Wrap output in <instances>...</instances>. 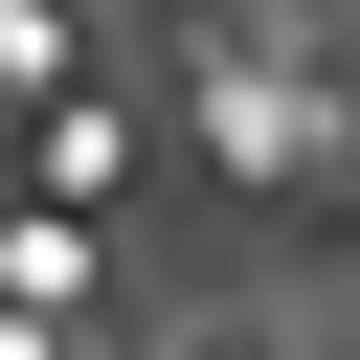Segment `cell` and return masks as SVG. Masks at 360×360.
<instances>
[{
  "label": "cell",
  "mask_w": 360,
  "mask_h": 360,
  "mask_svg": "<svg viewBox=\"0 0 360 360\" xmlns=\"http://www.w3.org/2000/svg\"><path fill=\"white\" fill-rule=\"evenodd\" d=\"M112 180H135V112H112V90H45V225L112 202Z\"/></svg>",
  "instance_id": "1"
}]
</instances>
